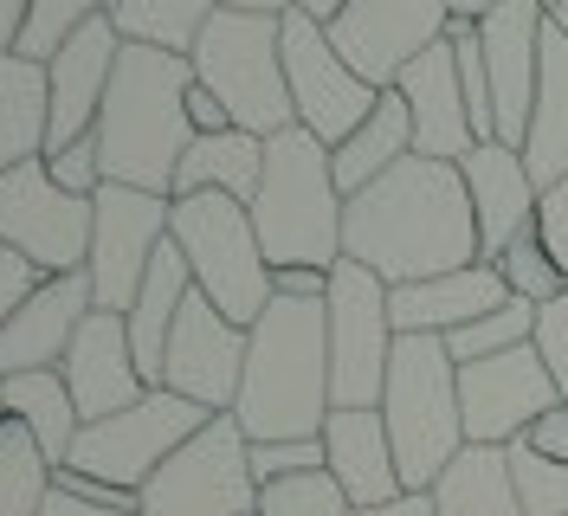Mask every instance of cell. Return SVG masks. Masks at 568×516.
I'll return each instance as SVG.
<instances>
[{"instance_id":"6da1fadb","label":"cell","mask_w":568,"mask_h":516,"mask_svg":"<svg viewBox=\"0 0 568 516\" xmlns=\"http://www.w3.org/2000/svg\"><path fill=\"white\" fill-rule=\"evenodd\" d=\"M343 259L368 265L388 291L478 265L485 245H478V213H471L459 162L407 155L382 181L349 194V206H343Z\"/></svg>"},{"instance_id":"7a4b0ae2","label":"cell","mask_w":568,"mask_h":516,"mask_svg":"<svg viewBox=\"0 0 568 516\" xmlns=\"http://www.w3.org/2000/svg\"><path fill=\"white\" fill-rule=\"evenodd\" d=\"M329 413L336 401H329L323 297H272V310L252 323L233 419L252 446H272V439H323Z\"/></svg>"},{"instance_id":"3957f363","label":"cell","mask_w":568,"mask_h":516,"mask_svg":"<svg viewBox=\"0 0 568 516\" xmlns=\"http://www.w3.org/2000/svg\"><path fill=\"white\" fill-rule=\"evenodd\" d=\"M187 91H194V65L181 52H155V45H123L116 52L110 98H104V117H98L104 181L175 201L181 155L194 142Z\"/></svg>"},{"instance_id":"277c9868","label":"cell","mask_w":568,"mask_h":516,"mask_svg":"<svg viewBox=\"0 0 568 516\" xmlns=\"http://www.w3.org/2000/svg\"><path fill=\"white\" fill-rule=\"evenodd\" d=\"M343 206H349V194L336 188L329 142H317L311 130H284L265 142V181L252 194V226H258L272 272H284V265L336 272L343 265Z\"/></svg>"},{"instance_id":"5b68a950","label":"cell","mask_w":568,"mask_h":516,"mask_svg":"<svg viewBox=\"0 0 568 516\" xmlns=\"http://www.w3.org/2000/svg\"><path fill=\"white\" fill-rule=\"evenodd\" d=\"M382 419H388L394 458H400V484L433 490L446 478V465L471 446L465 439V407H459V362H453L446 336H400L394 343Z\"/></svg>"},{"instance_id":"8992f818","label":"cell","mask_w":568,"mask_h":516,"mask_svg":"<svg viewBox=\"0 0 568 516\" xmlns=\"http://www.w3.org/2000/svg\"><path fill=\"white\" fill-rule=\"evenodd\" d=\"M194 84L213 91L226 103L233 130L246 136H284L297 130V110H291V84H284V20L278 13H240V7H220L207 20L201 45L187 52Z\"/></svg>"},{"instance_id":"52a82bcc","label":"cell","mask_w":568,"mask_h":516,"mask_svg":"<svg viewBox=\"0 0 568 516\" xmlns=\"http://www.w3.org/2000/svg\"><path fill=\"white\" fill-rule=\"evenodd\" d=\"M169 240L181 245V259L194 272V291L220 316H233L240 330H252L272 310L278 284H272V259L258 245V226H252L246 201H233V194H175Z\"/></svg>"},{"instance_id":"ba28073f","label":"cell","mask_w":568,"mask_h":516,"mask_svg":"<svg viewBox=\"0 0 568 516\" xmlns=\"http://www.w3.org/2000/svg\"><path fill=\"white\" fill-rule=\"evenodd\" d=\"M213 413L194 407V401H181L169 387H149L136 407L110 413V419H91L84 433H78V446L59 472H78V478H104L116 490H136L155 478L169 458H175L201 426H207Z\"/></svg>"},{"instance_id":"9c48e42d","label":"cell","mask_w":568,"mask_h":516,"mask_svg":"<svg viewBox=\"0 0 568 516\" xmlns=\"http://www.w3.org/2000/svg\"><path fill=\"white\" fill-rule=\"evenodd\" d=\"M394 291L368 265L343 259L323 291V323H329V401L336 407H382L394 362Z\"/></svg>"},{"instance_id":"30bf717a","label":"cell","mask_w":568,"mask_h":516,"mask_svg":"<svg viewBox=\"0 0 568 516\" xmlns=\"http://www.w3.org/2000/svg\"><path fill=\"white\" fill-rule=\"evenodd\" d=\"M142 516H258L252 439L233 413H213L187 446L142 484Z\"/></svg>"},{"instance_id":"8fae6325","label":"cell","mask_w":568,"mask_h":516,"mask_svg":"<svg viewBox=\"0 0 568 516\" xmlns=\"http://www.w3.org/2000/svg\"><path fill=\"white\" fill-rule=\"evenodd\" d=\"M284 84H291V110H297V130H311L317 142H349L368 110H375V84L336 52V39L323 20H311L304 7L284 13Z\"/></svg>"},{"instance_id":"7c38bea8","label":"cell","mask_w":568,"mask_h":516,"mask_svg":"<svg viewBox=\"0 0 568 516\" xmlns=\"http://www.w3.org/2000/svg\"><path fill=\"white\" fill-rule=\"evenodd\" d=\"M91 220L98 206L84 194H65L45 155L39 162H20V169L0 174V245L33 259L45 277H65V272H84L91 259Z\"/></svg>"},{"instance_id":"4fadbf2b","label":"cell","mask_w":568,"mask_h":516,"mask_svg":"<svg viewBox=\"0 0 568 516\" xmlns=\"http://www.w3.org/2000/svg\"><path fill=\"white\" fill-rule=\"evenodd\" d=\"M91 206H98V220H91V259H84L91 297H98V310L130 316L142 277H149L155 252H162V240H169L175 201H169V194L123 188V181H104V188L91 194Z\"/></svg>"},{"instance_id":"5bb4252c","label":"cell","mask_w":568,"mask_h":516,"mask_svg":"<svg viewBox=\"0 0 568 516\" xmlns=\"http://www.w3.org/2000/svg\"><path fill=\"white\" fill-rule=\"evenodd\" d=\"M446 33H453V7L446 0H343V13L329 20L336 52L375 91H388L394 78Z\"/></svg>"},{"instance_id":"9a60e30c","label":"cell","mask_w":568,"mask_h":516,"mask_svg":"<svg viewBox=\"0 0 568 516\" xmlns=\"http://www.w3.org/2000/svg\"><path fill=\"white\" fill-rule=\"evenodd\" d=\"M556 401L562 394H556L536 343L459 368V407H465V439L471 446H517Z\"/></svg>"},{"instance_id":"2e32d148","label":"cell","mask_w":568,"mask_h":516,"mask_svg":"<svg viewBox=\"0 0 568 516\" xmlns=\"http://www.w3.org/2000/svg\"><path fill=\"white\" fill-rule=\"evenodd\" d=\"M246 343H252V330H240L233 316H220L194 291L181 304L169 355H162V387L181 394V401H194V407H207V413H233L240 381H246Z\"/></svg>"},{"instance_id":"e0dca14e","label":"cell","mask_w":568,"mask_h":516,"mask_svg":"<svg viewBox=\"0 0 568 516\" xmlns=\"http://www.w3.org/2000/svg\"><path fill=\"white\" fill-rule=\"evenodd\" d=\"M542 33H549L542 0H504V7H491L478 20L497 142H510V149H524V136H530V103H536V78H542Z\"/></svg>"},{"instance_id":"ac0fdd59","label":"cell","mask_w":568,"mask_h":516,"mask_svg":"<svg viewBox=\"0 0 568 516\" xmlns=\"http://www.w3.org/2000/svg\"><path fill=\"white\" fill-rule=\"evenodd\" d=\"M59 375H65L84 426H91V419H110V413H123V407H136L142 394H149L136 343H130V323H123L116 310H91V316L78 323V336H71Z\"/></svg>"},{"instance_id":"d6986e66","label":"cell","mask_w":568,"mask_h":516,"mask_svg":"<svg viewBox=\"0 0 568 516\" xmlns=\"http://www.w3.org/2000/svg\"><path fill=\"white\" fill-rule=\"evenodd\" d=\"M394 91L414 117V155H433V162H465L478 149V130H471V103H465V78H459V52L453 39L426 45L414 65L394 78Z\"/></svg>"},{"instance_id":"ffe728a7","label":"cell","mask_w":568,"mask_h":516,"mask_svg":"<svg viewBox=\"0 0 568 516\" xmlns=\"http://www.w3.org/2000/svg\"><path fill=\"white\" fill-rule=\"evenodd\" d=\"M98 310L91 297V277L65 272V277H45L27 304L0 323V381L7 375H39V368H59L65 362L78 323Z\"/></svg>"},{"instance_id":"44dd1931","label":"cell","mask_w":568,"mask_h":516,"mask_svg":"<svg viewBox=\"0 0 568 516\" xmlns=\"http://www.w3.org/2000/svg\"><path fill=\"white\" fill-rule=\"evenodd\" d=\"M116 52H123V39H116V27H110V13H104V20H91L78 39H65L59 59H45V84H52V136H45V155L98 130Z\"/></svg>"},{"instance_id":"7402d4cb","label":"cell","mask_w":568,"mask_h":516,"mask_svg":"<svg viewBox=\"0 0 568 516\" xmlns=\"http://www.w3.org/2000/svg\"><path fill=\"white\" fill-rule=\"evenodd\" d=\"M323 472L349 490L355 510H375V504L407 490L382 407H336L323 419Z\"/></svg>"},{"instance_id":"603a6c76","label":"cell","mask_w":568,"mask_h":516,"mask_svg":"<svg viewBox=\"0 0 568 516\" xmlns=\"http://www.w3.org/2000/svg\"><path fill=\"white\" fill-rule=\"evenodd\" d=\"M459 174H465V194H471V213H478V245H485V259H497L517 233L536 226L542 188L530 181L524 149H510V142H478L459 162Z\"/></svg>"},{"instance_id":"cb8c5ba5","label":"cell","mask_w":568,"mask_h":516,"mask_svg":"<svg viewBox=\"0 0 568 516\" xmlns=\"http://www.w3.org/2000/svg\"><path fill=\"white\" fill-rule=\"evenodd\" d=\"M388 304H394V330L400 336H453L465 323L491 316L497 304H510V284H504V272L491 259H478V265H459V272L400 284Z\"/></svg>"},{"instance_id":"d4e9b609","label":"cell","mask_w":568,"mask_h":516,"mask_svg":"<svg viewBox=\"0 0 568 516\" xmlns=\"http://www.w3.org/2000/svg\"><path fill=\"white\" fill-rule=\"evenodd\" d=\"M52 136V84L45 65L20 59V52H0V174L39 162Z\"/></svg>"},{"instance_id":"484cf974","label":"cell","mask_w":568,"mask_h":516,"mask_svg":"<svg viewBox=\"0 0 568 516\" xmlns=\"http://www.w3.org/2000/svg\"><path fill=\"white\" fill-rule=\"evenodd\" d=\"M524 162H530L536 188H556L568 174V33H556V27L542 33V78H536Z\"/></svg>"},{"instance_id":"4316f807","label":"cell","mask_w":568,"mask_h":516,"mask_svg":"<svg viewBox=\"0 0 568 516\" xmlns=\"http://www.w3.org/2000/svg\"><path fill=\"white\" fill-rule=\"evenodd\" d=\"M407 155H414V117H407L400 91L388 84V91L375 98V110H368V123H362L349 142L329 149V169H336V188H343V194H362L368 181H382V174H388L394 162H407Z\"/></svg>"},{"instance_id":"83f0119b","label":"cell","mask_w":568,"mask_h":516,"mask_svg":"<svg viewBox=\"0 0 568 516\" xmlns=\"http://www.w3.org/2000/svg\"><path fill=\"white\" fill-rule=\"evenodd\" d=\"M0 413L7 419H20L27 433L39 439V452L52 458V465H65L71 446H78V433H84V419H78V401H71V387L59 368H39V375H7L0 381Z\"/></svg>"},{"instance_id":"f1b7e54d","label":"cell","mask_w":568,"mask_h":516,"mask_svg":"<svg viewBox=\"0 0 568 516\" xmlns=\"http://www.w3.org/2000/svg\"><path fill=\"white\" fill-rule=\"evenodd\" d=\"M265 181V136H246V130H220V136H194L187 155H181L175 194H233L246 201Z\"/></svg>"},{"instance_id":"f546056e","label":"cell","mask_w":568,"mask_h":516,"mask_svg":"<svg viewBox=\"0 0 568 516\" xmlns=\"http://www.w3.org/2000/svg\"><path fill=\"white\" fill-rule=\"evenodd\" d=\"M439 516H524L517 478H510V452L504 446H465L446 478L433 484Z\"/></svg>"},{"instance_id":"4dcf8cb0","label":"cell","mask_w":568,"mask_h":516,"mask_svg":"<svg viewBox=\"0 0 568 516\" xmlns=\"http://www.w3.org/2000/svg\"><path fill=\"white\" fill-rule=\"evenodd\" d=\"M220 0H110V27L123 45H155V52H194Z\"/></svg>"},{"instance_id":"1f68e13d","label":"cell","mask_w":568,"mask_h":516,"mask_svg":"<svg viewBox=\"0 0 568 516\" xmlns=\"http://www.w3.org/2000/svg\"><path fill=\"white\" fill-rule=\"evenodd\" d=\"M59 465L39 452V439L20 419H0V516H39L52 497Z\"/></svg>"},{"instance_id":"d6a6232c","label":"cell","mask_w":568,"mask_h":516,"mask_svg":"<svg viewBox=\"0 0 568 516\" xmlns=\"http://www.w3.org/2000/svg\"><path fill=\"white\" fill-rule=\"evenodd\" d=\"M104 13H110V0H27V27L13 39V52L45 65V59H59L65 39H78L91 20H104Z\"/></svg>"},{"instance_id":"836d02e7","label":"cell","mask_w":568,"mask_h":516,"mask_svg":"<svg viewBox=\"0 0 568 516\" xmlns=\"http://www.w3.org/2000/svg\"><path fill=\"white\" fill-rule=\"evenodd\" d=\"M530 336H536V304L530 297H510V304H497L491 316L453 330L446 348H453V362L465 368V362H485V355H504V348H524Z\"/></svg>"},{"instance_id":"e575fe53","label":"cell","mask_w":568,"mask_h":516,"mask_svg":"<svg viewBox=\"0 0 568 516\" xmlns=\"http://www.w3.org/2000/svg\"><path fill=\"white\" fill-rule=\"evenodd\" d=\"M497 272H504V284H510V297H530V304H549V297H562L568 291V272L556 265V252L542 245V233H517V240L504 245L491 259Z\"/></svg>"},{"instance_id":"d590c367","label":"cell","mask_w":568,"mask_h":516,"mask_svg":"<svg viewBox=\"0 0 568 516\" xmlns=\"http://www.w3.org/2000/svg\"><path fill=\"white\" fill-rule=\"evenodd\" d=\"M258 516H355V504L329 472H304V478L258 484Z\"/></svg>"},{"instance_id":"8d00e7d4","label":"cell","mask_w":568,"mask_h":516,"mask_svg":"<svg viewBox=\"0 0 568 516\" xmlns=\"http://www.w3.org/2000/svg\"><path fill=\"white\" fill-rule=\"evenodd\" d=\"M510 452V478H517V497H524V516H568V465L530 452L524 439Z\"/></svg>"},{"instance_id":"74e56055","label":"cell","mask_w":568,"mask_h":516,"mask_svg":"<svg viewBox=\"0 0 568 516\" xmlns=\"http://www.w3.org/2000/svg\"><path fill=\"white\" fill-rule=\"evenodd\" d=\"M45 169H52V181H59L65 194H84V201H91V194L104 188V149H98V130L78 136V142H65V149H52Z\"/></svg>"},{"instance_id":"f35d334b","label":"cell","mask_w":568,"mask_h":516,"mask_svg":"<svg viewBox=\"0 0 568 516\" xmlns=\"http://www.w3.org/2000/svg\"><path fill=\"white\" fill-rule=\"evenodd\" d=\"M536 355H542V368L556 381V394L568 401V291L562 297H549V304H536Z\"/></svg>"},{"instance_id":"ab89813d","label":"cell","mask_w":568,"mask_h":516,"mask_svg":"<svg viewBox=\"0 0 568 516\" xmlns=\"http://www.w3.org/2000/svg\"><path fill=\"white\" fill-rule=\"evenodd\" d=\"M323 472V439H272V446H252V478L278 484V478H304Z\"/></svg>"},{"instance_id":"60d3db41","label":"cell","mask_w":568,"mask_h":516,"mask_svg":"<svg viewBox=\"0 0 568 516\" xmlns=\"http://www.w3.org/2000/svg\"><path fill=\"white\" fill-rule=\"evenodd\" d=\"M536 233H542V245L556 252V265L568 272V174L556 181V188H542V201H536Z\"/></svg>"},{"instance_id":"b9f144b4","label":"cell","mask_w":568,"mask_h":516,"mask_svg":"<svg viewBox=\"0 0 568 516\" xmlns=\"http://www.w3.org/2000/svg\"><path fill=\"white\" fill-rule=\"evenodd\" d=\"M39 284H45V272H39L33 259H20V252H7V245H0V323L27 304Z\"/></svg>"},{"instance_id":"7bdbcfd3","label":"cell","mask_w":568,"mask_h":516,"mask_svg":"<svg viewBox=\"0 0 568 516\" xmlns=\"http://www.w3.org/2000/svg\"><path fill=\"white\" fill-rule=\"evenodd\" d=\"M524 446L542 452V458H556V465H568V401H556V407L536 419L530 433H524Z\"/></svg>"},{"instance_id":"ee69618b","label":"cell","mask_w":568,"mask_h":516,"mask_svg":"<svg viewBox=\"0 0 568 516\" xmlns=\"http://www.w3.org/2000/svg\"><path fill=\"white\" fill-rule=\"evenodd\" d=\"M187 123H194V136H220V130H233V117H226V103L213 98V91H187Z\"/></svg>"},{"instance_id":"f6af8a7d","label":"cell","mask_w":568,"mask_h":516,"mask_svg":"<svg viewBox=\"0 0 568 516\" xmlns=\"http://www.w3.org/2000/svg\"><path fill=\"white\" fill-rule=\"evenodd\" d=\"M272 284H278V297H323V291H329V272H311V265H284V272H272Z\"/></svg>"},{"instance_id":"bcb514c9","label":"cell","mask_w":568,"mask_h":516,"mask_svg":"<svg viewBox=\"0 0 568 516\" xmlns=\"http://www.w3.org/2000/svg\"><path fill=\"white\" fill-rule=\"evenodd\" d=\"M355 516H439V504H433V490H400V497L375 504V510H355Z\"/></svg>"},{"instance_id":"7dc6e473","label":"cell","mask_w":568,"mask_h":516,"mask_svg":"<svg viewBox=\"0 0 568 516\" xmlns=\"http://www.w3.org/2000/svg\"><path fill=\"white\" fill-rule=\"evenodd\" d=\"M39 516H142V510H110V504H84V497H65L59 484H52V497H45V510Z\"/></svg>"},{"instance_id":"c3c4849f","label":"cell","mask_w":568,"mask_h":516,"mask_svg":"<svg viewBox=\"0 0 568 516\" xmlns=\"http://www.w3.org/2000/svg\"><path fill=\"white\" fill-rule=\"evenodd\" d=\"M20 27H27V0H0V52H13Z\"/></svg>"},{"instance_id":"681fc988","label":"cell","mask_w":568,"mask_h":516,"mask_svg":"<svg viewBox=\"0 0 568 516\" xmlns=\"http://www.w3.org/2000/svg\"><path fill=\"white\" fill-rule=\"evenodd\" d=\"M446 7H453V20H471V27H478V20H485L491 7H504V0H446Z\"/></svg>"},{"instance_id":"f907efd6","label":"cell","mask_w":568,"mask_h":516,"mask_svg":"<svg viewBox=\"0 0 568 516\" xmlns=\"http://www.w3.org/2000/svg\"><path fill=\"white\" fill-rule=\"evenodd\" d=\"M220 7H240V13H291V7H297V0H220Z\"/></svg>"},{"instance_id":"816d5d0a","label":"cell","mask_w":568,"mask_h":516,"mask_svg":"<svg viewBox=\"0 0 568 516\" xmlns=\"http://www.w3.org/2000/svg\"><path fill=\"white\" fill-rule=\"evenodd\" d=\"M297 7H304V13H311V20H323V27H329V20H336V13H343V0H297Z\"/></svg>"},{"instance_id":"f5cc1de1","label":"cell","mask_w":568,"mask_h":516,"mask_svg":"<svg viewBox=\"0 0 568 516\" xmlns=\"http://www.w3.org/2000/svg\"><path fill=\"white\" fill-rule=\"evenodd\" d=\"M549 27H556V33H568V0L556 7V13H549Z\"/></svg>"},{"instance_id":"db71d44e","label":"cell","mask_w":568,"mask_h":516,"mask_svg":"<svg viewBox=\"0 0 568 516\" xmlns=\"http://www.w3.org/2000/svg\"><path fill=\"white\" fill-rule=\"evenodd\" d=\"M556 7H562V0H542V13H556Z\"/></svg>"}]
</instances>
